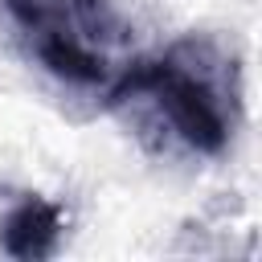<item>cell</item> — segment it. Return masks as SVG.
Masks as SVG:
<instances>
[{"mask_svg":"<svg viewBox=\"0 0 262 262\" xmlns=\"http://www.w3.org/2000/svg\"><path fill=\"white\" fill-rule=\"evenodd\" d=\"M25 53L66 86L111 90L127 70L119 61L127 25L111 0H0Z\"/></svg>","mask_w":262,"mask_h":262,"instance_id":"7a4b0ae2","label":"cell"},{"mask_svg":"<svg viewBox=\"0 0 262 262\" xmlns=\"http://www.w3.org/2000/svg\"><path fill=\"white\" fill-rule=\"evenodd\" d=\"M102 106H147V115L196 156H221L242 123V70L209 37H180L160 57L127 61Z\"/></svg>","mask_w":262,"mask_h":262,"instance_id":"6da1fadb","label":"cell"},{"mask_svg":"<svg viewBox=\"0 0 262 262\" xmlns=\"http://www.w3.org/2000/svg\"><path fill=\"white\" fill-rule=\"evenodd\" d=\"M66 237V209L41 192H16L0 213V254L16 262H45Z\"/></svg>","mask_w":262,"mask_h":262,"instance_id":"3957f363","label":"cell"}]
</instances>
